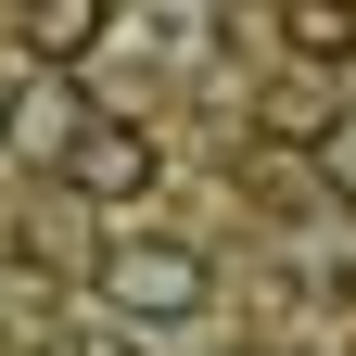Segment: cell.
I'll list each match as a JSON object with an SVG mask.
<instances>
[{
	"mask_svg": "<svg viewBox=\"0 0 356 356\" xmlns=\"http://www.w3.org/2000/svg\"><path fill=\"white\" fill-rule=\"evenodd\" d=\"M305 153H318V191H343V204H356V115L305 127Z\"/></svg>",
	"mask_w": 356,
	"mask_h": 356,
	"instance_id": "6",
	"label": "cell"
},
{
	"mask_svg": "<svg viewBox=\"0 0 356 356\" xmlns=\"http://www.w3.org/2000/svg\"><path fill=\"white\" fill-rule=\"evenodd\" d=\"M102 305L127 331H191L204 305H216V254L204 242H178V229H127V242H102Z\"/></svg>",
	"mask_w": 356,
	"mask_h": 356,
	"instance_id": "1",
	"label": "cell"
},
{
	"mask_svg": "<svg viewBox=\"0 0 356 356\" xmlns=\"http://www.w3.org/2000/svg\"><path fill=\"white\" fill-rule=\"evenodd\" d=\"M0 356H13V318H0Z\"/></svg>",
	"mask_w": 356,
	"mask_h": 356,
	"instance_id": "8",
	"label": "cell"
},
{
	"mask_svg": "<svg viewBox=\"0 0 356 356\" xmlns=\"http://www.w3.org/2000/svg\"><path fill=\"white\" fill-rule=\"evenodd\" d=\"M293 51L305 64H343L356 51V0H293Z\"/></svg>",
	"mask_w": 356,
	"mask_h": 356,
	"instance_id": "5",
	"label": "cell"
},
{
	"mask_svg": "<svg viewBox=\"0 0 356 356\" xmlns=\"http://www.w3.org/2000/svg\"><path fill=\"white\" fill-rule=\"evenodd\" d=\"M76 76L64 64H26V89H0V153L13 165H64V140H76Z\"/></svg>",
	"mask_w": 356,
	"mask_h": 356,
	"instance_id": "3",
	"label": "cell"
},
{
	"mask_svg": "<svg viewBox=\"0 0 356 356\" xmlns=\"http://www.w3.org/2000/svg\"><path fill=\"white\" fill-rule=\"evenodd\" d=\"M153 165H165V153H153V127H127V115H76V140H64L51 178H64L76 204H140V191H153Z\"/></svg>",
	"mask_w": 356,
	"mask_h": 356,
	"instance_id": "2",
	"label": "cell"
},
{
	"mask_svg": "<svg viewBox=\"0 0 356 356\" xmlns=\"http://www.w3.org/2000/svg\"><path fill=\"white\" fill-rule=\"evenodd\" d=\"M0 26H13V64H89L115 38V0H0Z\"/></svg>",
	"mask_w": 356,
	"mask_h": 356,
	"instance_id": "4",
	"label": "cell"
},
{
	"mask_svg": "<svg viewBox=\"0 0 356 356\" xmlns=\"http://www.w3.org/2000/svg\"><path fill=\"white\" fill-rule=\"evenodd\" d=\"M51 356H140L127 331H51Z\"/></svg>",
	"mask_w": 356,
	"mask_h": 356,
	"instance_id": "7",
	"label": "cell"
}]
</instances>
